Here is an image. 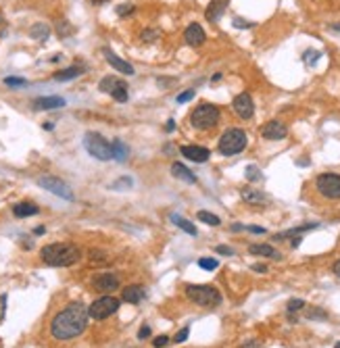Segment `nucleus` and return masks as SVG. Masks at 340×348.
<instances>
[{
  "instance_id": "f8f14e48",
  "label": "nucleus",
  "mask_w": 340,
  "mask_h": 348,
  "mask_svg": "<svg viewBox=\"0 0 340 348\" xmlns=\"http://www.w3.org/2000/svg\"><path fill=\"white\" fill-rule=\"evenodd\" d=\"M92 286H94L98 292H115L119 288V275H115V273H98L94 279H92Z\"/></svg>"
},
{
  "instance_id": "c85d7f7f",
  "label": "nucleus",
  "mask_w": 340,
  "mask_h": 348,
  "mask_svg": "<svg viewBox=\"0 0 340 348\" xmlns=\"http://www.w3.org/2000/svg\"><path fill=\"white\" fill-rule=\"evenodd\" d=\"M198 221H203V223H207V226H211V228H217V226H222V219L217 217V215H213V213H209V211H198Z\"/></svg>"
},
{
  "instance_id": "f257e3e1",
  "label": "nucleus",
  "mask_w": 340,
  "mask_h": 348,
  "mask_svg": "<svg viewBox=\"0 0 340 348\" xmlns=\"http://www.w3.org/2000/svg\"><path fill=\"white\" fill-rule=\"evenodd\" d=\"M88 309L82 302H71L67 304L63 311H58L54 315V319L50 321V334L54 340H73L79 334H84V330L88 327Z\"/></svg>"
},
{
  "instance_id": "8fccbe9b",
  "label": "nucleus",
  "mask_w": 340,
  "mask_h": 348,
  "mask_svg": "<svg viewBox=\"0 0 340 348\" xmlns=\"http://www.w3.org/2000/svg\"><path fill=\"white\" fill-rule=\"evenodd\" d=\"M165 130H167L169 134H171V132L175 130V121H173V119H169V121H167V125H165Z\"/></svg>"
},
{
  "instance_id": "6e6552de",
  "label": "nucleus",
  "mask_w": 340,
  "mask_h": 348,
  "mask_svg": "<svg viewBox=\"0 0 340 348\" xmlns=\"http://www.w3.org/2000/svg\"><path fill=\"white\" fill-rule=\"evenodd\" d=\"M98 88H101V92L109 94V96H111L113 100H117V103H128V98H130V88H128V84L123 81V79H119V77H115V75L103 77L101 84H98Z\"/></svg>"
},
{
  "instance_id": "ddd939ff",
  "label": "nucleus",
  "mask_w": 340,
  "mask_h": 348,
  "mask_svg": "<svg viewBox=\"0 0 340 348\" xmlns=\"http://www.w3.org/2000/svg\"><path fill=\"white\" fill-rule=\"evenodd\" d=\"M103 54H105V58H107L109 65H111L113 69H117L119 73H123V75H134V73H136L130 63H128V60H123L121 56H117L111 48H103Z\"/></svg>"
},
{
  "instance_id": "bb28decb",
  "label": "nucleus",
  "mask_w": 340,
  "mask_h": 348,
  "mask_svg": "<svg viewBox=\"0 0 340 348\" xmlns=\"http://www.w3.org/2000/svg\"><path fill=\"white\" fill-rule=\"evenodd\" d=\"M319 223H305V226H298V228H292V230H286L282 234H275L273 240H282V238H292V236H301L303 232H309V230H315Z\"/></svg>"
},
{
  "instance_id": "5701e85b",
  "label": "nucleus",
  "mask_w": 340,
  "mask_h": 348,
  "mask_svg": "<svg viewBox=\"0 0 340 348\" xmlns=\"http://www.w3.org/2000/svg\"><path fill=\"white\" fill-rule=\"evenodd\" d=\"M111 152H113V159L119 161V163H126L128 156H130V148L123 144V140H119V138H115L111 142Z\"/></svg>"
},
{
  "instance_id": "c756f323",
  "label": "nucleus",
  "mask_w": 340,
  "mask_h": 348,
  "mask_svg": "<svg viewBox=\"0 0 340 348\" xmlns=\"http://www.w3.org/2000/svg\"><path fill=\"white\" fill-rule=\"evenodd\" d=\"M198 267L205 269V271H213V269L219 267V261H217V259H211V257H203V259H198Z\"/></svg>"
},
{
  "instance_id": "de8ad7c7",
  "label": "nucleus",
  "mask_w": 340,
  "mask_h": 348,
  "mask_svg": "<svg viewBox=\"0 0 340 348\" xmlns=\"http://www.w3.org/2000/svg\"><path fill=\"white\" fill-rule=\"evenodd\" d=\"M234 25L236 27H253L251 21H242V19H234Z\"/></svg>"
},
{
  "instance_id": "c9c22d12",
  "label": "nucleus",
  "mask_w": 340,
  "mask_h": 348,
  "mask_svg": "<svg viewBox=\"0 0 340 348\" xmlns=\"http://www.w3.org/2000/svg\"><path fill=\"white\" fill-rule=\"evenodd\" d=\"M134 9H136V7H134L132 3H123V5H119V7H117V15H119V17L132 15V13H134Z\"/></svg>"
},
{
  "instance_id": "393cba45",
  "label": "nucleus",
  "mask_w": 340,
  "mask_h": 348,
  "mask_svg": "<svg viewBox=\"0 0 340 348\" xmlns=\"http://www.w3.org/2000/svg\"><path fill=\"white\" fill-rule=\"evenodd\" d=\"M84 71H86L84 67H77V65H73V67H67V69H61V71H56V73H54V79H56V81H69V79H75V77H79Z\"/></svg>"
},
{
  "instance_id": "4d7b16f0",
  "label": "nucleus",
  "mask_w": 340,
  "mask_h": 348,
  "mask_svg": "<svg viewBox=\"0 0 340 348\" xmlns=\"http://www.w3.org/2000/svg\"><path fill=\"white\" fill-rule=\"evenodd\" d=\"M334 348H340V342H336V346H334Z\"/></svg>"
},
{
  "instance_id": "3c124183",
  "label": "nucleus",
  "mask_w": 340,
  "mask_h": 348,
  "mask_svg": "<svg viewBox=\"0 0 340 348\" xmlns=\"http://www.w3.org/2000/svg\"><path fill=\"white\" fill-rule=\"evenodd\" d=\"M301 242H303V238H298V236H294V238L290 240V246H292V248H298V244H301Z\"/></svg>"
},
{
  "instance_id": "39448f33",
  "label": "nucleus",
  "mask_w": 340,
  "mask_h": 348,
  "mask_svg": "<svg viewBox=\"0 0 340 348\" xmlns=\"http://www.w3.org/2000/svg\"><path fill=\"white\" fill-rule=\"evenodd\" d=\"M84 148L88 150L90 156H94L96 161H111L113 152H111V142L101 136L98 132H88L84 136Z\"/></svg>"
},
{
  "instance_id": "5fc2aeb1",
  "label": "nucleus",
  "mask_w": 340,
  "mask_h": 348,
  "mask_svg": "<svg viewBox=\"0 0 340 348\" xmlns=\"http://www.w3.org/2000/svg\"><path fill=\"white\" fill-rule=\"evenodd\" d=\"M34 234H36V236H42V234H44V228H36Z\"/></svg>"
},
{
  "instance_id": "9b49d317",
  "label": "nucleus",
  "mask_w": 340,
  "mask_h": 348,
  "mask_svg": "<svg viewBox=\"0 0 340 348\" xmlns=\"http://www.w3.org/2000/svg\"><path fill=\"white\" fill-rule=\"evenodd\" d=\"M232 109L240 119H251L255 115V103L251 98V94H246V92L238 94V96L232 100Z\"/></svg>"
},
{
  "instance_id": "58836bf2",
  "label": "nucleus",
  "mask_w": 340,
  "mask_h": 348,
  "mask_svg": "<svg viewBox=\"0 0 340 348\" xmlns=\"http://www.w3.org/2000/svg\"><path fill=\"white\" fill-rule=\"evenodd\" d=\"M69 34H73V27H71L67 21L58 23V36H69Z\"/></svg>"
},
{
  "instance_id": "473e14b6",
  "label": "nucleus",
  "mask_w": 340,
  "mask_h": 348,
  "mask_svg": "<svg viewBox=\"0 0 340 348\" xmlns=\"http://www.w3.org/2000/svg\"><path fill=\"white\" fill-rule=\"evenodd\" d=\"M319 56H322V52H317V50H307V52L303 54V58H305L307 65H315Z\"/></svg>"
},
{
  "instance_id": "f704fd0d",
  "label": "nucleus",
  "mask_w": 340,
  "mask_h": 348,
  "mask_svg": "<svg viewBox=\"0 0 340 348\" xmlns=\"http://www.w3.org/2000/svg\"><path fill=\"white\" fill-rule=\"evenodd\" d=\"M246 179H249V181H257V179H261V169H259V167H255V165L246 167Z\"/></svg>"
},
{
  "instance_id": "79ce46f5",
  "label": "nucleus",
  "mask_w": 340,
  "mask_h": 348,
  "mask_svg": "<svg viewBox=\"0 0 340 348\" xmlns=\"http://www.w3.org/2000/svg\"><path fill=\"white\" fill-rule=\"evenodd\" d=\"M154 38H159V31L148 29V31H144V34H142V40H144V42H150V40H154Z\"/></svg>"
},
{
  "instance_id": "ea45409f",
  "label": "nucleus",
  "mask_w": 340,
  "mask_h": 348,
  "mask_svg": "<svg viewBox=\"0 0 340 348\" xmlns=\"http://www.w3.org/2000/svg\"><path fill=\"white\" fill-rule=\"evenodd\" d=\"M167 344H169V336H157V338L152 340V346H154V348H165Z\"/></svg>"
},
{
  "instance_id": "603ef678",
  "label": "nucleus",
  "mask_w": 340,
  "mask_h": 348,
  "mask_svg": "<svg viewBox=\"0 0 340 348\" xmlns=\"http://www.w3.org/2000/svg\"><path fill=\"white\" fill-rule=\"evenodd\" d=\"M253 271H257V273H267V267H265V265H253Z\"/></svg>"
},
{
  "instance_id": "cd10ccee",
  "label": "nucleus",
  "mask_w": 340,
  "mask_h": 348,
  "mask_svg": "<svg viewBox=\"0 0 340 348\" xmlns=\"http://www.w3.org/2000/svg\"><path fill=\"white\" fill-rule=\"evenodd\" d=\"M171 221H173V223H175L179 230H184V232L190 234V236H196V234H198V232H196V228L190 223L188 219H184V217H179V215H171Z\"/></svg>"
},
{
  "instance_id": "4be33fe9",
  "label": "nucleus",
  "mask_w": 340,
  "mask_h": 348,
  "mask_svg": "<svg viewBox=\"0 0 340 348\" xmlns=\"http://www.w3.org/2000/svg\"><path fill=\"white\" fill-rule=\"evenodd\" d=\"M249 252H251V255H257V257L280 259V252H277L273 246H269V244H251V246H249Z\"/></svg>"
},
{
  "instance_id": "423d86ee",
  "label": "nucleus",
  "mask_w": 340,
  "mask_h": 348,
  "mask_svg": "<svg viewBox=\"0 0 340 348\" xmlns=\"http://www.w3.org/2000/svg\"><path fill=\"white\" fill-rule=\"evenodd\" d=\"M246 144H249V138L246 134L238 128H232L228 132H224V136L219 138V152L224 156H234V154H240Z\"/></svg>"
},
{
  "instance_id": "a18cd8bd",
  "label": "nucleus",
  "mask_w": 340,
  "mask_h": 348,
  "mask_svg": "<svg viewBox=\"0 0 340 348\" xmlns=\"http://www.w3.org/2000/svg\"><path fill=\"white\" fill-rule=\"evenodd\" d=\"M217 252L219 255H226V257H234V250L230 246H217Z\"/></svg>"
},
{
  "instance_id": "b1692460",
  "label": "nucleus",
  "mask_w": 340,
  "mask_h": 348,
  "mask_svg": "<svg viewBox=\"0 0 340 348\" xmlns=\"http://www.w3.org/2000/svg\"><path fill=\"white\" fill-rule=\"evenodd\" d=\"M240 196H242L244 202H249V204H263V202L267 200V196H265L263 192H259V190H253V188L240 190Z\"/></svg>"
},
{
  "instance_id": "c03bdc74",
  "label": "nucleus",
  "mask_w": 340,
  "mask_h": 348,
  "mask_svg": "<svg viewBox=\"0 0 340 348\" xmlns=\"http://www.w3.org/2000/svg\"><path fill=\"white\" fill-rule=\"evenodd\" d=\"M148 336H150V327H148V325H142L140 332H138V340H146Z\"/></svg>"
},
{
  "instance_id": "1a4fd4ad",
  "label": "nucleus",
  "mask_w": 340,
  "mask_h": 348,
  "mask_svg": "<svg viewBox=\"0 0 340 348\" xmlns=\"http://www.w3.org/2000/svg\"><path fill=\"white\" fill-rule=\"evenodd\" d=\"M317 192L328 200H340V175L338 173H322L315 179Z\"/></svg>"
},
{
  "instance_id": "0eeeda50",
  "label": "nucleus",
  "mask_w": 340,
  "mask_h": 348,
  "mask_svg": "<svg viewBox=\"0 0 340 348\" xmlns=\"http://www.w3.org/2000/svg\"><path fill=\"white\" fill-rule=\"evenodd\" d=\"M119 304H121V300H119V298H115V296L107 294V296H101L98 300H94V302H92V304L88 306V315H90L92 319L103 321V319H107V317H111V315H115V313H117Z\"/></svg>"
},
{
  "instance_id": "37998d69",
  "label": "nucleus",
  "mask_w": 340,
  "mask_h": 348,
  "mask_svg": "<svg viewBox=\"0 0 340 348\" xmlns=\"http://www.w3.org/2000/svg\"><path fill=\"white\" fill-rule=\"evenodd\" d=\"M5 313H7V296L3 294L0 296V321L5 319Z\"/></svg>"
},
{
  "instance_id": "a878e982",
  "label": "nucleus",
  "mask_w": 340,
  "mask_h": 348,
  "mask_svg": "<svg viewBox=\"0 0 340 348\" xmlns=\"http://www.w3.org/2000/svg\"><path fill=\"white\" fill-rule=\"evenodd\" d=\"M48 36H50V27L46 23H34L32 27H29V38H32V40L44 42Z\"/></svg>"
},
{
  "instance_id": "09e8293b",
  "label": "nucleus",
  "mask_w": 340,
  "mask_h": 348,
  "mask_svg": "<svg viewBox=\"0 0 340 348\" xmlns=\"http://www.w3.org/2000/svg\"><path fill=\"white\" fill-rule=\"evenodd\" d=\"M240 348H259V342H257V340H251V342H246V344H242Z\"/></svg>"
},
{
  "instance_id": "a211bd4d",
  "label": "nucleus",
  "mask_w": 340,
  "mask_h": 348,
  "mask_svg": "<svg viewBox=\"0 0 340 348\" xmlns=\"http://www.w3.org/2000/svg\"><path fill=\"white\" fill-rule=\"evenodd\" d=\"M61 107H65V98L61 96H42L34 100V111H54Z\"/></svg>"
},
{
  "instance_id": "864d4df0",
  "label": "nucleus",
  "mask_w": 340,
  "mask_h": 348,
  "mask_svg": "<svg viewBox=\"0 0 340 348\" xmlns=\"http://www.w3.org/2000/svg\"><path fill=\"white\" fill-rule=\"evenodd\" d=\"M332 271H334V273H336V275L340 277V261H336V263H334V267H332Z\"/></svg>"
},
{
  "instance_id": "49530a36",
  "label": "nucleus",
  "mask_w": 340,
  "mask_h": 348,
  "mask_svg": "<svg viewBox=\"0 0 340 348\" xmlns=\"http://www.w3.org/2000/svg\"><path fill=\"white\" fill-rule=\"evenodd\" d=\"M244 230H249L253 234H265V228H257V226H244Z\"/></svg>"
},
{
  "instance_id": "7ed1b4c3",
  "label": "nucleus",
  "mask_w": 340,
  "mask_h": 348,
  "mask_svg": "<svg viewBox=\"0 0 340 348\" xmlns=\"http://www.w3.org/2000/svg\"><path fill=\"white\" fill-rule=\"evenodd\" d=\"M186 296L198 304V306H207V309H213L222 302V292L215 288V286H205V283H190L186 286Z\"/></svg>"
},
{
  "instance_id": "20e7f679",
  "label": "nucleus",
  "mask_w": 340,
  "mask_h": 348,
  "mask_svg": "<svg viewBox=\"0 0 340 348\" xmlns=\"http://www.w3.org/2000/svg\"><path fill=\"white\" fill-rule=\"evenodd\" d=\"M219 117H222L219 107L209 105V103H203V105H198V107L192 111L190 123H192V128H196V130H211V128H215V125H217Z\"/></svg>"
},
{
  "instance_id": "7c9ffc66",
  "label": "nucleus",
  "mask_w": 340,
  "mask_h": 348,
  "mask_svg": "<svg viewBox=\"0 0 340 348\" xmlns=\"http://www.w3.org/2000/svg\"><path fill=\"white\" fill-rule=\"evenodd\" d=\"M307 319H322V321H326L328 313L324 309H319V306H311V309L307 311Z\"/></svg>"
},
{
  "instance_id": "72a5a7b5",
  "label": "nucleus",
  "mask_w": 340,
  "mask_h": 348,
  "mask_svg": "<svg viewBox=\"0 0 340 348\" xmlns=\"http://www.w3.org/2000/svg\"><path fill=\"white\" fill-rule=\"evenodd\" d=\"M194 94H196V92L190 88V90H186V92L177 94V98H175V100H177V105H186L188 100H192V98H194Z\"/></svg>"
},
{
  "instance_id": "f3484780",
  "label": "nucleus",
  "mask_w": 340,
  "mask_h": 348,
  "mask_svg": "<svg viewBox=\"0 0 340 348\" xmlns=\"http://www.w3.org/2000/svg\"><path fill=\"white\" fill-rule=\"evenodd\" d=\"M226 9H228V0H211L209 7H207V11H205L207 21H209V23H217V21L224 17Z\"/></svg>"
},
{
  "instance_id": "dca6fc26",
  "label": "nucleus",
  "mask_w": 340,
  "mask_h": 348,
  "mask_svg": "<svg viewBox=\"0 0 340 348\" xmlns=\"http://www.w3.org/2000/svg\"><path fill=\"white\" fill-rule=\"evenodd\" d=\"M184 40H186V44H188V46L198 48V46H203V44H205L207 34H205V29H203L198 23H190V25L186 27V31H184Z\"/></svg>"
},
{
  "instance_id": "6ab92c4d",
  "label": "nucleus",
  "mask_w": 340,
  "mask_h": 348,
  "mask_svg": "<svg viewBox=\"0 0 340 348\" xmlns=\"http://www.w3.org/2000/svg\"><path fill=\"white\" fill-rule=\"evenodd\" d=\"M142 298H144V288L138 286V283H132V286L123 288V292H121V300L128 304H138Z\"/></svg>"
},
{
  "instance_id": "2f4dec72",
  "label": "nucleus",
  "mask_w": 340,
  "mask_h": 348,
  "mask_svg": "<svg viewBox=\"0 0 340 348\" xmlns=\"http://www.w3.org/2000/svg\"><path fill=\"white\" fill-rule=\"evenodd\" d=\"M301 309H305V300H301V298H292V300H288V304H286V311L292 315V313H298Z\"/></svg>"
},
{
  "instance_id": "f03ea898",
  "label": "nucleus",
  "mask_w": 340,
  "mask_h": 348,
  "mask_svg": "<svg viewBox=\"0 0 340 348\" xmlns=\"http://www.w3.org/2000/svg\"><path fill=\"white\" fill-rule=\"evenodd\" d=\"M40 257L46 265L50 267H69L73 263H77L82 259V252L75 244L69 242H56V244H48L40 250Z\"/></svg>"
},
{
  "instance_id": "6e6d98bb",
  "label": "nucleus",
  "mask_w": 340,
  "mask_h": 348,
  "mask_svg": "<svg viewBox=\"0 0 340 348\" xmlns=\"http://www.w3.org/2000/svg\"><path fill=\"white\" fill-rule=\"evenodd\" d=\"M332 29H334V31H340V23H334V25H332Z\"/></svg>"
},
{
  "instance_id": "4468645a",
  "label": "nucleus",
  "mask_w": 340,
  "mask_h": 348,
  "mask_svg": "<svg viewBox=\"0 0 340 348\" xmlns=\"http://www.w3.org/2000/svg\"><path fill=\"white\" fill-rule=\"evenodd\" d=\"M261 136L265 140H284L288 136V130H286V125L280 123V121H267L261 128Z\"/></svg>"
},
{
  "instance_id": "aec40b11",
  "label": "nucleus",
  "mask_w": 340,
  "mask_h": 348,
  "mask_svg": "<svg viewBox=\"0 0 340 348\" xmlns=\"http://www.w3.org/2000/svg\"><path fill=\"white\" fill-rule=\"evenodd\" d=\"M171 175H173L175 179L186 181V183H196V175H194L186 165H182V163H173V165H171Z\"/></svg>"
},
{
  "instance_id": "2eb2a0df",
  "label": "nucleus",
  "mask_w": 340,
  "mask_h": 348,
  "mask_svg": "<svg viewBox=\"0 0 340 348\" xmlns=\"http://www.w3.org/2000/svg\"><path fill=\"white\" fill-rule=\"evenodd\" d=\"M179 152L184 159H188L192 163H207L211 159V152L205 146H182Z\"/></svg>"
},
{
  "instance_id": "412c9836",
  "label": "nucleus",
  "mask_w": 340,
  "mask_h": 348,
  "mask_svg": "<svg viewBox=\"0 0 340 348\" xmlns=\"http://www.w3.org/2000/svg\"><path fill=\"white\" fill-rule=\"evenodd\" d=\"M38 213H40V207L34 204V202H17V204L13 207V215L19 217V219H23V217H34V215H38Z\"/></svg>"
},
{
  "instance_id": "a19ab883",
  "label": "nucleus",
  "mask_w": 340,
  "mask_h": 348,
  "mask_svg": "<svg viewBox=\"0 0 340 348\" xmlns=\"http://www.w3.org/2000/svg\"><path fill=\"white\" fill-rule=\"evenodd\" d=\"M5 84H7V86H25L27 81H25V79H21V77H7V79H5Z\"/></svg>"
},
{
  "instance_id": "9d476101",
  "label": "nucleus",
  "mask_w": 340,
  "mask_h": 348,
  "mask_svg": "<svg viewBox=\"0 0 340 348\" xmlns=\"http://www.w3.org/2000/svg\"><path fill=\"white\" fill-rule=\"evenodd\" d=\"M38 186L44 188L46 192H50V194H54V196H58V198H63V200H73V190H71L63 179H58V177H54V175H42V177H38Z\"/></svg>"
},
{
  "instance_id": "e433bc0d",
  "label": "nucleus",
  "mask_w": 340,
  "mask_h": 348,
  "mask_svg": "<svg viewBox=\"0 0 340 348\" xmlns=\"http://www.w3.org/2000/svg\"><path fill=\"white\" fill-rule=\"evenodd\" d=\"M188 336H190V327H182V330L173 336V342H175V344H182V342L188 340Z\"/></svg>"
},
{
  "instance_id": "4c0bfd02",
  "label": "nucleus",
  "mask_w": 340,
  "mask_h": 348,
  "mask_svg": "<svg viewBox=\"0 0 340 348\" xmlns=\"http://www.w3.org/2000/svg\"><path fill=\"white\" fill-rule=\"evenodd\" d=\"M113 190H123V188H132V179L126 175V177H121L119 181H115L113 186H111Z\"/></svg>"
}]
</instances>
